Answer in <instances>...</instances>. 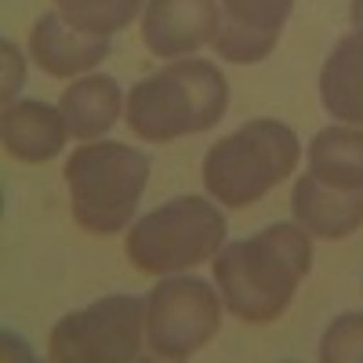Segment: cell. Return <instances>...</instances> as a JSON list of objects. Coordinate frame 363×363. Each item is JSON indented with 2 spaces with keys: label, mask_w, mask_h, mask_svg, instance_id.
I'll return each instance as SVG.
<instances>
[{
  "label": "cell",
  "mask_w": 363,
  "mask_h": 363,
  "mask_svg": "<svg viewBox=\"0 0 363 363\" xmlns=\"http://www.w3.org/2000/svg\"><path fill=\"white\" fill-rule=\"evenodd\" d=\"M352 26L363 29V0H352Z\"/></svg>",
  "instance_id": "18"
},
{
  "label": "cell",
  "mask_w": 363,
  "mask_h": 363,
  "mask_svg": "<svg viewBox=\"0 0 363 363\" xmlns=\"http://www.w3.org/2000/svg\"><path fill=\"white\" fill-rule=\"evenodd\" d=\"M313 269V240L298 222H277L215 255L225 309L244 323H272Z\"/></svg>",
  "instance_id": "1"
},
{
  "label": "cell",
  "mask_w": 363,
  "mask_h": 363,
  "mask_svg": "<svg viewBox=\"0 0 363 363\" xmlns=\"http://www.w3.org/2000/svg\"><path fill=\"white\" fill-rule=\"evenodd\" d=\"M222 301L196 277L160 280L145 298V338L160 359H189L218 335Z\"/></svg>",
  "instance_id": "7"
},
{
  "label": "cell",
  "mask_w": 363,
  "mask_h": 363,
  "mask_svg": "<svg viewBox=\"0 0 363 363\" xmlns=\"http://www.w3.org/2000/svg\"><path fill=\"white\" fill-rule=\"evenodd\" d=\"M309 171L335 189L363 193V128H323L309 142Z\"/></svg>",
  "instance_id": "15"
},
{
  "label": "cell",
  "mask_w": 363,
  "mask_h": 363,
  "mask_svg": "<svg viewBox=\"0 0 363 363\" xmlns=\"http://www.w3.org/2000/svg\"><path fill=\"white\" fill-rule=\"evenodd\" d=\"M294 222L309 236L320 240H345L363 225V193H345L320 182L313 171H306L294 182L291 193Z\"/></svg>",
  "instance_id": "11"
},
{
  "label": "cell",
  "mask_w": 363,
  "mask_h": 363,
  "mask_svg": "<svg viewBox=\"0 0 363 363\" xmlns=\"http://www.w3.org/2000/svg\"><path fill=\"white\" fill-rule=\"evenodd\" d=\"M301 160L298 135L280 120H247L203 157V189L225 207H251L277 189Z\"/></svg>",
  "instance_id": "3"
},
{
  "label": "cell",
  "mask_w": 363,
  "mask_h": 363,
  "mask_svg": "<svg viewBox=\"0 0 363 363\" xmlns=\"http://www.w3.org/2000/svg\"><path fill=\"white\" fill-rule=\"evenodd\" d=\"M320 102L335 120L363 128V29L342 37L327 55L320 69Z\"/></svg>",
  "instance_id": "13"
},
{
  "label": "cell",
  "mask_w": 363,
  "mask_h": 363,
  "mask_svg": "<svg viewBox=\"0 0 363 363\" xmlns=\"http://www.w3.org/2000/svg\"><path fill=\"white\" fill-rule=\"evenodd\" d=\"M225 244V215L203 196H174L138 218L128 233V258L149 277L211 262Z\"/></svg>",
  "instance_id": "5"
},
{
  "label": "cell",
  "mask_w": 363,
  "mask_h": 363,
  "mask_svg": "<svg viewBox=\"0 0 363 363\" xmlns=\"http://www.w3.org/2000/svg\"><path fill=\"white\" fill-rule=\"evenodd\" d=\"M55 8L69 26L84 29V33L113 37L135 22L145 0H55Z\"/></svg>",
  "instance_id": "16"
},
{
  "label": "cell",
  "mask_w": 363,
  "mask_h": 363,
  "mask_svg": "<svg viewBox=\"0 0 363 363\" xmlns=\"http://www.w3.org/2000/svg\"><path fill=\"white\" fill-rule=\"evenodd\" d=\"M229 84L215 62L178 58L142 77L124 99V120L142 142H174L211 131L225 116Z\"/></svg>",
  "instance_id": "2"
},
{
  "label": "cell",
  "mask_w": 363,
  "mask_h": 363,
  "mask_svg": "<svg viewBox=\"0 0 363 363\" xmlns=\"http://www.w3.org/2000/svg\"><path fill=\"white\" fill-rule=\"evenodd\" d=\"M0 131H4V149L22 164H44L58 157L69 135L62 109L40 99L8 102L0 116Z\"/></svg>",
  "instance_id": "12"
},
{
  "label": "cell",
  "mask_w": 363,
  "mask_h": 363,
  "mask_svg": "<svg viewBox=\"0 0 363 363\" xmlns=\"http://www.w3.org/2000/svg\"><path fill=\"white\" fill-rule=\"evenodd\" d=\"M218 33V0H145L142 40L157 58H186Z\"/></svg>",
  "instance_id": "9"
},
{
  "label": "cell",
  "mask_w": 363,
  "mask_h": 363,
  "mask_svg": "<svg viewBox=\"0 0 363 363\" xmlns=\"http://www.w3.org/2000/svg\"><path fill=\"white\" fill-rule=\"evenodd\" d=\"M29 51H33L37 66L48 77H77L95 69L109 55V37L84 33V29L69 26L58 11H44L29 33Z\"/></svg>",
  "instance_id": "10"
},
{
  "label": "cell",
  "mask_w": 363,
  "mask_h": 363,
  "mask_svg": "<svg viewBox=\"0 0 363 363\" xmlns=\"http://www.w3.org/2000/svg\"><path fill=\"white\" fill-rule=\"evenodd\" d=\"M58 109L66 116V128L73 138L91 142V138H102L106 131H113L120 109H124V91L113 77H84L77 84H69L58 99Z\"/></svg>",
  "instance_id": "14"
},
{
  "label": "cell",
  "mask_w": 363,
  "mask_h": 363,
  "mask_svg": "<svg viewBox=\"0 0 363 363\" xmlns=\"http://www.w3.org/2000/svg\"><path fill=\"white\" fill-rule=\"evenodd\" d=\"M145 298L106 294L55 323L48 356L55 363H131L142 349Z\"/></svg>",
  "instance_id": "6"
},
{
  "label": "cell",
  "mask_w": 363,
  "mask_h": 363,
  "mask_svg": "<svg viewBox=\"0 0 363 363\" xmlns=\"http://www.w3.org/2000/svg\"><path fill=\"white\" fill-rule=\"evenodd\" d=\"M323 363H363V313H342L330 320L320 342Z\"/></svg>",
  "instance_id": "17"
},
{
  "label": "cell",
  "mask_w": 363,
  "mask_h": 363,
  "mask_svg": "<svg viewBox=\"0 0 363 363\" xmlns=\"http://www.w3.org/2000/svg\"><path fill=\"white\" fill-rule=\"evenodd\" d=\"M149 157L124 142H95L73 149L66 160V189L77 225L95 236H113L131 225V215L149 182Z\"/></svg>",
  "instance_id": "4"
},
{
  "label": "cell",
  "mask_w": 363,
  "mask_h": 363,
  "mask_svg": "<svg viewBox=\"0 0 363 363\" xmlns=\"http://www.w3.org/2000/svg\"><path fill=\"white\" fill-rule=\"evenodd\" d=\"M291 11H294V0H222L218 33L211 44L225 62L255 66L272 55Z\"/></svg>",
  "instance_id": "8"
}]
</instances>
